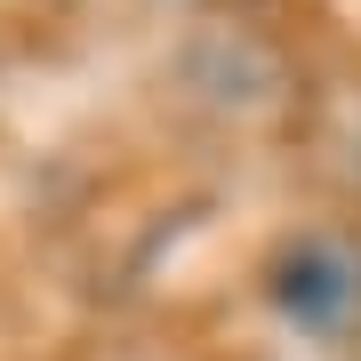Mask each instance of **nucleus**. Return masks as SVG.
<instances>
[{
    "label": "nucleus",
    "instance_id": "obj_1",
    "mask_svg": "<svg viewBox=\"0 0 361 361\" xmlns=\"http://www.w3.org/2000/svg\"><path fill=\"white\" fill-rule=\"evenodd\" d=\"M281 322L297 329H353L361 322V241L345 233H297L265 273Z\"/></svg>",
    "mask_w": 361,
    "mask_h": 361
}]
</instances>
